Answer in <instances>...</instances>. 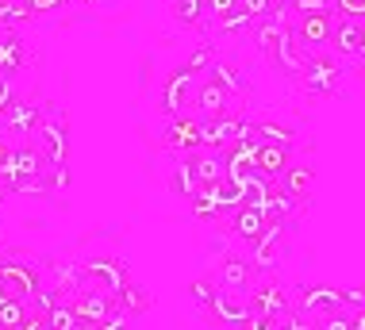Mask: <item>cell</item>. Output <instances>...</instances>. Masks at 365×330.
Listing matches in <instances>:
<instances>
[{"mask_svg": "<svg viewBox=\"0 0 365 330\" xmlns=\"http://www.w3.org/2000/svg\"><path fill=\"white\" fill-rule=\"evenodd\" d=\"M31 143L51 165L70 162V119H66V108L43 104V123H38V131L31 135Z\"/></svg>", "mask_w": 365, "mask_h": 330, "instance_id": "obj_1", "label": "cell"}, {"mask_svg": "<svg viewBox=\"0 0 365 330\" xmlns=\"http://www.w3.org/2000/svg\"><path fill=\"white\" fill-rule=\"evenodd\" d=\"M196 88H200V77L189 73V69H173L170 77H165L162 93H158V108H162L165 115H196Z\"/></svg>", "mask_w": 365, "mask_h": 330, "instance_id": "obj_2", "label": "cell"}, {"mask_svg": "<svg viewBox=\"0 0 365 330\" xmlns=\"http://www.w3.org/2000/svg\"><path fill=\"white\" fill-rule=\"evenodd\" d=\"M127 281H131L127 277V262H120V257H93V262L81 265V288H88V292L115 299Z\"/></svg>", "mask_w": 365, "mask_h": 330, "instance_id": "obj_3", "label": "cell"}, {"mask_svg": "<svg viewBox=\"0 0 365 330\" xmlns=\"http://www.w3.org/2000/svg\"><path fill=\"white\" fill-rule=\"evenodd\" d=\"M300 77H304V85H308V93L331 96V93H339V85H342V66H339V58H334L331 50H319V54L304 58Z\"/></svg>", "mask_w": 365, "mask_h": 330, "instance_id": "obj_4", "label": "cell"}, {"mask_svg": "<svg viewBox=\"0 0 365 330\" xmlns=\"http://www.w3.org/2000/svg\"><path fill=\"white\" fill-rule=\"evenodd\" d=\"M296 311H300L308 323H323V319H331L334 311H350L346 299H342V288H331V284H312L304 288L300 299H296Z\"/></svg>", "mask_w": 365, "mask_h": 330, "instance_id": "obj_5", "label": "cell"}, {"mask_svg": "<svg viewBox=\"0 0 365 330\" xmlns=\"http://www.w3.org/2000/svg\"><path fill=\"white\" fill-rule=\"evenodd\" d=\"M38 123H43V104H31V100H19V96L8 104V112L0 115V127H4L8 143H12V135L19 138V143H31V135L38 131Z\"/></svg>", "mask_w": 365, "mask_h": 330, "instance_id": "obj_6", "label": "cell"}, {"mask_svg": "<svg viewBox=\"0 0 365 330\" xmlns=\"http://www.w3.org/2000/svg\"><path fill=\"white\" fill-rule=\"evenodd\" d=\"M38 288V273L35 265H27L24 257H4L0 262V292L4 299H31V292Z\"/></svg>", "mask_w": 365, "mask_h": 330, "instance_id": "obj_7", "label": "cell"}, {"mask_svg": "<svg viewBox=\"0 0 365 330\" xmlns=\"http://www.w3.org/2000/svg\"><path fill=\"white\" fill-rule=\"evenodd\" d=\"M331 31H334V12H312V16L296 19L292 38L304 54H319V50L331 46Z\"/></svg>", "mask_w": 365, "mask_h": 330, "instance_id": "obj_8", "label": "cell"}, {"mask_svg": "<svg viewBox=\"0 0 365 330\" xmlns=\"http://www.w3.org/2000/svg\"><path fill=\"white\" fill-rule=\"evenodd\" d=\"M200 135H204V123L196 115H173L170 123H165V131H162V143L170 146L177 158H189L204 146Z\"/></svg>", "mask_w": 365, "mask_h": 330, "instance_id": "obj_9", "label": "cell"}, {"mask_svg": "<svg viewBox=\"0 0 365 330\" xmlns=\"http://www.w3.org/2000/svg\"><path fill=\"white\" fill-rule=\"evenodd\" d=\"M223 115H235L227 88L215 77H200V88H196V119L212 123V119H223Z\"/></svg>", "mask_w": 365, "mask_h": 330, "instance_id": "obj_10", "label": "cell"}, {"mask_svg": "<svg viewBox=\"0 0 365 330\" xmlns=\"http://www.w3.org/2000/svg\"><path fill=\"white\" fill-rule=\"evenodd\" d=\"M246 304H250V315H265V319H281L284 311H292V299L281 284L262 281L258 288L246 292Z\"/></svg>", "mask_w": 365, "mask_h": 330, "instance_id": "obj_11", "label": "cell"}, {"mask_svg": "<svg viewBox=\"0 0 365 330\" xmlns=\"http://www.w3.org/2000/svg\"><path fill=\"white\" fill-rule=\"evenodd\" d=\"M292 165V146L284 143H258L254 150V173L265 181H281V173Z\"/></svg>", "mask_w": 365, "mask_h": 330, "instance_id": "obj_12", "label": "cell"}, {"mask_svg": "<svg viewBox=\"0 0 365 330\" xmlns=\"http://www.w3.org/2000/svg\"><path fill=\"white\" fill-rule=\"evenodd\" d=\"M212 315L227 326H242L250 319V304H246V292H231V288H215L212 299Z\"/></svg>", "mask_w": 365, "mask_h": 330, "instance_id": "obj_13", "label": "cell"}, {"mask_svg": "<svg viewBox=\"0 0 365 330\" xmlns=\"http://www.w3.org/2000/svg\"><path fill=\"white\" fill-rule=\"evenodd\" d=\"M265 223H269V219H265V212L262 207H254V204H239L231 212V231H235V238H242V242H258V238L265 234Z\"/></svg>", "mask_w": 365, "mask_h": 330, "instance_id": "obj_14", "label": "cell"}, {"mask_svg": "<svg viewBox=\"0 0 365 330\" xmlns=\"http://www.w3.org/2000/svg\"><path fill=\"white\" fill-rule=\"evenodd\" d=\"M254 281V265L250 257L242 254H227L220 262V288H231V292H246Z\"/></svg>", "mask_w": 365, "mask_h": 330, "instance_id": "obj_15", "label": "cell"}, {"mask_svg": "<svg viewBox=\"0 0 365 330\" xmlns=\"http://www.w3.org/2000/svg\"><path fill=\"white\" fill-rule=\"evenodd\" d=\"M242 131V119L239 115H223V119H212V123H204V135H200V150H227L239 138Z\"/></svg>", "mask_w": 365, "mask_h": 330, "instance_id": "obj_16", "label": "cell"}, {"mask_svg": "<svg viewBox=\"0 0 365 330\" xmlns=\"http://www.w3.org/2000/svg\"><path fill=\"white\" fill-rule=\"evenodd\" d=\"M189 165H192V173L200 185H212V181H223L227 177L223 150H196V154H189Z\"/></svg>", "mask_w": 365, "mask_h": 330, "instance_id": "obj_17", "label": "cell"}, {"mask_svg": "<svg viewBox=\"0 0 365 330\" xmlns=\"http://www.w3.org/2000/svg\"><path fill=\"white\" fill-rule=\"evenodd\" d=\"M331 46L339 50L342 58H358V50H361V24H358V19H346V16H339V12H334Z\"/></svg>", "mask_w": 365, "mask_h": 330, "instance_id": "obj_18", "label": "cell"}, {"mask_svg": "<svg viewBox=\"0 0 365 330\" xmlns=\"http://www.w3.org/2000/svg\"><path fill=\"white\" fill-rule=\"evenodd\" d=\"M112 307H115L112 296L88 292V288H77V296H73V311H77V319H93V323H104V319L112 315Z\"/></svg>", "mask_w": 365, "mask_h": 330, "instance_id": "obj_19", "label": "cell"}, {"mask_svg": "<svg viewBox=\"0 0 365 330\" xmlns=\"http://www.w3.org/2000/svg\"><path fill=\"white\" fill-rule=\"evenodd\" d=\"M312 185H315V165H308V162H292V165L281 173V188H284L289 196H296L300 204L312 196Z\"/></svg>", "mask_w": 365, "mask_h": 330, "instance_id": "obj_20", "label": "cell"}, {"mask_svg": "<svg viewBox=\"0 0 365 330\" xmlns=\"http://www.w3.org/2000/svg\"><path fill=\"white\" fill-rule=\"evenodd\" d=\"M204 77H215V81L227 88V96H231V100H235V96H250V81H246V77H239V69L227 62V58H215L212 69H208Z\"/></svg>", "mask_w": 365, "mask_h": 330, "instance_id": "obj_21", "label": "cell"}, {"mask_svg": "<svg viewBox=\"0 0 365 330\" xmlns=\"http://www.w3.org/2000/svg\"><path fill=\"white\" fill-rule=\"evenodd\" d=\"M27 62V50H24V38L16 31H0V73L16 77L19 66Z\"/></svg>", "mask_w": 365, "mask_h": 330, "instance_id": "obj_22", "label": "cell"}, {"mask_svg": "<svg viewBox=\"0 0 365 330\" xmlns=\"http://www.w3.org/2000/svg\"><path fill=\"white\" fill-rule=\"evenodd\" d=\"M304 58H308V54H304V50L296 46V38H292V31H284V35H281V43L273 46L269 62H273V66H281L284 73H300V69H304Z\"/></svg>", "mask_w": 365, "mask_h": 330, "instance_id": "obj_23", "label": "cell"}, {"mask_svg": "<svg viewBox=\"0 0 365 330\" xmlns=\"http://www.w3.org/2000/svg\"><path fill=\"white\" fill-rule=\"evenodd\" d=\"M115 304H120V307H123V311H127V315H131V319H135V315H143V311H146V307H150V296H146V288H143V284H135V281H127V284H123V292H120V296H115Z\"/></svg>", "mask_w": 365, "mask_h": 330, "instance_id": "obj_24", "label": "cell"}, {"mask_svg": "<svg viewBox=\"0 0 365 330\" xmlns=\"http://www.w3.org/2000/svg\"><path fill=\"white\" fill-rule=\"evenodd\" d=\"M31 307L24 299H0V330H24Z\"/></svg>", "mask_w": 365, "mask_h": 330, "instance_id": "obj_25", "label": "cell"}, {"mask_svg": "<svg viewBox=\"0 0 365 330\" xmlns=\"http://www.w3.org/2000/svg\"><path fill=\"white\" fill-rule=\"evenodd\" d=\"M170 188H173V196H196V188H200V181H196V173H192V165H189V158H181L173 169V177H170Z\"/></svg>", "mask_w": 365, "mask_h": 330, "instance_id": "obj_26", "label": "cell"}, {"mask_svg": "<svg viewBox=\"0 0 365 330\" xmlns=\"http://www.w3.org/2000/svg\"><path fill=\"white\" fill-rule=\"evenodd\" d=\"M204 16H208V8H204V0H173V19L185 27H200Z\"/></svg>", "mask_w": 365, "mask_h": 330, "instance_id": "obj_27", "label": "cell"}, {"mask_svg": "<svg viewBox=\"0 0 365 330\" xmlns=\"http://www.w3.org/2000/svg\"><path fill=\"white\" fill-rule=\"evenodd\" d=\"M77 326V311H73V299H62L46 311V330H73Z\"/></svg>", "mask_w": 365, "mask_h": 330, "instance_id": "obj_28", "label": "cell"}, {"mask_svg": "<svg viewBox=\"0 0 365 330\" xmlns=\"http://www.w3.org/2000/svg\"><path fill=\"white\" fill-rule=\"evenodd\" d=\"M215 58H220V54H215V46H212V43H204V46H196L192 54H189V62H185V69H189V73H196V77H204V73L212 69Z\"/></svg>", "mask_w": 365, "mask_h": 330, "instance_id": "obj_29", "label": "cell"}, {"mask_svg": "<svg viewBox=\"0 0 365 330\" xmlns=\"http://www.w3.org/2000/svg\"><path fill=\"white\" fill-rule=\"evenodd\" d=\"M254 19L242 12V8H235V12H227V16H220L215 19V35H239V31H246Z\"/></svg>", "mask_w": 365, "mask_h": 330, "instance_id": "obj_30", "label": "cell"}, {"mask_svg": "<svg viewBox=\"0 0 365 330\" xmlns=\"http://www.w3.org/2000/svg\"><path fill=\"white\" fill-rule=\"evenodd\" d=\"M239 8L250 19H269L273 12H277V0H239Z\"/></svg>", "mask_w": 365, "mask_h": 330, "instance_id": "obj_31", "label": "cell"}, {"mask_svg": "<svg viewBox=\"0 0 365 330\" xmlns=\"http://www.w3.org/2000/svg\"><path fill=\"white\" fill-rule=\"evenodd\" d=\"M334 12L346 16V19H358V24H365V0H334Z\"/></svg>", "mask_w": 365, "mask_h": 330, "instance_id": "obj_32", "label": "cell"}, {"mask_svg": "<svg viewBox=\"0 0 365 330\" xmlns=\"http://www.w3.org/2000/svg\"><path fill=\"white\" fill-rule=\"evenodd\" d=\"M315 330H354V311H334L331 319L315 323Z\"/></svg>", "mask_w": 365, "mask_h": 330, "instance_id": "obj_33", "label": "cell"}, {"mask_svg": "<svg viewBox=\"0 0 365 330\" xmlns=\"http://www.w3.org/2000/svg\"><path fill=\"white\" fill-rule=\"evenodd\" d=\"M277 330H315V323H308V319H304L300 311H284L281 319H277Z\"/></svg>", "mask_w": 365, "mask_h": 330, "instance_id": "obj_34", "label": "cell"}, {"mask_svg": "<svg viewBox=\"0 0 365 330\" xmlns=\"http://www.w3.org/2000/svg\"><path fill=\"white\" fill-rule=\"evenodd\" d=\"M292 12L312 16V12H334V0H292Z\"/></svg>", "mask_w": 365, "mask_h": 330, "instance_id": "obj_35", "label": "cell"}, {"mask_svg": "<svg viewBox=\"0 0 365 330\" xmlns=\"http://www.w3.org/2000/svg\"><path fill=\"white\" fill-rule=\"evenodd\" d=\"M189 296L196 299V304L212 307V299H215V284H212V281H192V284H189Z\"/></svg>", "mask_w": 365, "mask_h": 330, "instance_id": "obj_36", "label": "cell"}, {"mask_svg": "<svg viewBox=\"0 0 365 330\" xmlns=\"http://www.w3.org/2000/svg\"><path fill=\"white\" fill-rule=\"evenodd\" d=\"M16 100V77H8V73H0V115L8 112V104Z\"/></svg>", "mask_w": 365, "mask_h": 330, "instance_id": "obj_37", "label": "cell"}, {"mask_svg": "<svg viewBox=\"0 0 365 330\" xmlns=\"http://www.w3.org/2000/svg\"><path fill=\"white\" fill-rule=\"evenodd\" d=\"M204 8H208L212 19H220L227 12H235V8H239V0H204Z\"/></svg>", "mask_w": 365, "mask_h": 330, "instance_id": "obj_38", "label": "cell"}, {"mask_svg": "<svg viewBox=\"0 0 365 330\" xmlns=\"http://www.w3.org/2000/svg\"><path fill=\"white\" fill-rule=\"evenodd\" d=\"M242 330H277V319H265V315H250L242 323Z\"/></svg>", "mask_w": 365, "mask_h": 330, "instance_id": "obj_39", "label": "cell"}, {"mask_svg": "<svg viewBox=\"0 0 365 330\" xmlns=\"http://www.w3.org/2000/svg\"><path fill=\"white\" fill-rule=\"evenodd\" d=\"M19 4L27 8L31 16H38V12H46V8H54V4H62V0H19Z\"/></svg>", "mask_w": 365, "mask_h": 330, "instance_id": "obj_40", "label": "cell"}, {"mask_svg": "<svg viewBox=\"0 0 365 330\" xmlns=\"http://www.w3.org/2000/svg\"><path fill=\"white\" fill-rule=\"evenodd\" d=\"M73 330H104L101 323H93V319H77V326Z\"/></svg>", "mask_w": 365, "mask_h": 330, "instance_id": "obj_41", "label": "cell"}, {"mask_svg": "<svg viewBox=\"0 0 365 330\" xmlns=\"http://www.w3.org/2000/svg\"><path fill=\"white\" fill-rule=\"evenodd\" d=\"M354 330H365V307H358V311H354Z\"/></svg>", "mask_w": 365, "mask_h": 330, "instance_id": "obj_42", "label": "cell"}, {"mask_svg": "<svg viewBox=\"0 0 365 330\" xmlns=\"http://www.w3.org/2000/svg\"><path fill=\"white\" fill-rule=\"evenodd\" d=\"M358 58L365 62V24H361V50H358Z\"/></svg>", "mask_w": 365, "mask_h": 330, "instance_id": "obj_43", "label": "cell"}, {"mask_svg": "<svg viewBox=\"0 0 365 330\" xmlns=\"http://www.w3.org/2000/svg\"><path fill=\"white\" fill-rule=\"evenodd\" d=\"M4 192H8V188H4V181H0V204H4Z\"/></svg>", "mask_w": 365, "mask_h": 330, "instance_id": "obj_44", "label": "cell"}, {"mask_svg": "<svg viewBox=\"0 0 365 330\" xmlns=\"http://www.w3.org/2000/svg\"><path fill=\"white\" fill-rule=\"evenodd\" d=\"M81 4H93L96 8V4H104V0H81Z\"/></svg>", "mask_w": 365, "mask_h": 330, "instance_id": "obj_45", "label": "cell"}, {"mask_svg": "<svg viewBox=\"0 0 365 330\" xmlns=\"http://www.w3.org/2000/svg\"><path fill=\"white\" fill-rule=\"evenodd\" d=\"M0 262H4V257H0Z\"/></svg>", "mask_w": 365, "mask_h": 330, "instance_id": "obj_46", "label": "cell"}, {"mask_svg": "<svg viewBox=\"0 0 365 330\" xmlns=\"http://www.w3.org/2000/svg\"><path fill=\"white\" fill-rule=\"evenodd\" d=\"M277 4H281V0H277Z\"/></svg>", "mask_w": 365, "mask_h": 330, "instance_id": "obj_47", "label": "cell"}]
</instances>
